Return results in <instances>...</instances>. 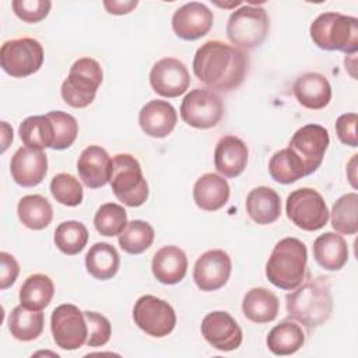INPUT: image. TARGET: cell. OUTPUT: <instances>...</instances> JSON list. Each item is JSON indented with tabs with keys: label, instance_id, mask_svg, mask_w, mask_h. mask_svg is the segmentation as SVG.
Masks as SVG:
<instances>
[{
	"label": "cell",
	"instance_id": "cell-1",
	"mask_svg": "<svg viewBox=\"0 0 358 358\" xmlns=\"http://www.w3.org/2000/svg\"><path fill=\"white\" fill-rule=\"evenodd\" d=\"M248 69V53L221 41H207L196 50L193 59L194 76L211 90L224 92L238 88Z\"/></svg>",
	"mask_w": 358,
	"mask_h": 358
},
{
	"label": "cell",
	"instance_id": "cell-2",
	"mask_svg": "<svg viewBox=\"0 0 358 358\" xmlns=\"http://www.w3.org/2000/svg\"><path fill=\"white\" fill-rule=\"evenodd\" d=\"M285 308L289 317L302 323L308 331L315 330L329 320L333 309V298L327 278L310 277L302 281L285 296Z\"/></svg>",
	"mask_w": 358,
	"mask_h": 358
},
{
	"label": "cell",
	"instance_id": "cell-3",
	"mask_svg": "<svg viewBox=\"0 0 358 358\" xmlns=\"http://www.w3.org/2000/svg\"><path fill=\"white\" fill-rule=\"evenodd\" d=\"M306 263L305 243L296 238H284L271 250L266 263V277L277 288L294 289L305 280Z\"/></svg>",
	"mask_w": 358,
	"mask_h": 358
},
{
	"label": "cell",
	"instance_id": "cell-4",
	"mask_svg": "<svg viewBox=\"0 0 358 358\" xmlns=\"http://www.w3.org/2000/svg\"><path fill=\"white\" fill-rule=\"evenodd\" d=\"M310 39L323 50L354 55L358 50V20L340 13L317 15L309 28Z\"/></svg>",
	"mask_w": 358,
	"mask_h": 358
},
{
	"label": "cell",
	"instance_id": "cell-5",
	"mask_svg": "<svg viewBox=\"0 0 358 358\" xmlns=\"http://www.w3.org/2000/svg\"><path fill=\"white\" fill-rule=\"evenodd\" d=\"M110 187L119 201L129 207H140L148 199V185L140 162L130 154H116L112 158Z\"/></svg>",
	"mask_w": 358,
	"mask_h": 358
},
{
	"label": "cell",
	"instance_id": "cell-6",
	"mask_svg": "<svg viewBox=\"0 0 358 358\" xmlns=\"http://www.w3.org/2000/svg\"><path fill=\"white\" fill-rule=\"evenodd\" d=\"M102 80L101 64L92 57H81L73 63L62 84V98L71 108H87L95 99Z\"/></svg>",
	"mask_w": 358,
	"mask_h": 358
},
{
	"label": "cell",
	"instance_id": "cell-7",
	"mask_svg": "<svg viewBox=\"0 0 358 358\" xmlns=\"http://www.w3.org/2000/svg\"><path fill=\"white\" fill-rule=\"evenodd\" d=\"M270 21L262 7L243 4L235 10L227 22V36L238 49H255L263 43L268 34Z\"/></svg>",
	"mask_w": 358,
	"mask_h": 358
},
{
	"label": "cell",
	"instance_id": "cell-8",
	"mask_svg": "<svg viewBox=\"0 0 358 358\" xmlns=\"http://www.w3.org/2000/svg\"><path fill=\"white\" fill-rule=\"evenodd\" d=\"M288 220L303 231H317L329 221V210L322 194L310 187L291 192L285 201Z\"/></svg>",
	"mask_w": 358,
	"mask_h": 358
},
{
	"label": "cell",
	"instance_id": "cell-9",
	"mask_svg": "<svg viewBox=\"0 0 358 358\" xmlns=\"http://www.w3.org/2000/svg\"><path fill=\"white\" fill-rule=\"evenodd\" d=\"M43 48L34 38L6 41L0 49L1 69L15 78H24L36 73L43 64Z\"/></svg>",
	"mask_w": 358,
	"mask_h": 358
},
{
	"label": "cell",
	"instance_id": "cell-10",
	"mask_svg": "<svg viewBox=\"0 0 358 358\" xmlns=\"http://www.w3.org/2000/svg\"><path fill=\"white\" fill-rule=\"evenodd\" d=\"M224 115L221 96L213 90L194 88L187 92L180 105V117L196 129L215 127Z\"/></svg>",
	"mask_w": 358,
	"mask_h": 358
},
{
	"label": "cell",
	"instance_id": "cell-11",
	"mask_svg": "<svg viewBox=\"0 0 358 358\" xmlns=\"http://www.w3.org/2000/svg\"><path fill=\"white\" fill-rule=\"evenodd\" d=\"M50 330L56 345L67 351L80 348L88 338L84 312L71 303H63L55 308L50 316Z\"/></svg>",
	"mask_w": 358,
	"mask_h": 358
},
{
	"label": "cell",
	"instance_id": "cell-12",
	"mask_svg": "<svg viewBox=\"0 0 358 358\" xmlns=\"http://www.w3.org/2000/svg\"><path fill=\"white\" fill-rule=\"evenodd\" d=\"M133 320L148 336L161 338L175 329L176 315L166 301L147 294L136 301Z\"/></svg>",
	"mask_w": 358,
	"mask_h": 358
},
{
	"label": "cell",
	"instance_id": "cell-13",
	"mask_svg": "<svg viewBox=\"0 0 358 358\" xmlns=\"http://www.w3.org/2000/svg\"><path fill=\"white\" fill-rule=\"evenodd\" d=\"M329 143V131L320 124H305L294 133L288 148L301 159L305 176L312 175L322 165Z\"/></svg>",
	"mask_w": 358,
	"mask_h": 358
},
{
	"label": "cell",
	"instance_id": "cell-14",
	"mask_svg": "<svg viewBox=\"0 0 358 358\" xmlns=\"http://www.w3.org/2000/svg\"><path fill=\"white\" fill-rule=\"evenodd\" d=\"M151 88L161 96L176 98L190 85V74L185 63L175 57L158 60L150 71Z\"/></svg>",
	"mask_w": 358,
	"mask_h": 358
},
{
	"label": "cell",
	"instance_id": "cell-15",
	"mask_svg": "<svg viewBox=\"0 0 358 358\" xmlns=\"http://www.w3.org/2000/svg\"><path fill=\"white\" fill-rule=\"evenodd\" d=\"M231 270L229 255L222 249H211L196 260L193 280L201 291H217L228 282Z\"/></svg>",
	"mask_w": 358,
	"mask_h": 358
},
{
	"label": "cell",
	"instance_id": "cell-16",
	"mask_svg": "<svg viewBox=\"0 0 358 358\" xmlns=\"http://www.w3.org/2000/svg\"><path fill=\"white\" fill-rule=\"evenodd\" d=\"M201 334L215 350L234 351L242 344V329L236 320L224 310H214L204 316Z\"/></svg>",
	"mask_w": 358,
	"mask_h": 358
},
{
	"label": "cell",
	"instance_id": "cell-17",
	"mask_svg": "<svg viewBox=\"0 0 358 358\" xmlns=\"http://www.w3.org/2000/svg\"><path fill=\"white\" fill-rule=\"evenodd\" d=\"M214 15L210 8L199 1H190L179 7L172 15V29L178 38L196 41L208 34Z\"/></svg>",
	"mask_w": 358,
	"mask_h": 358
},
{
	"label": "cell",
	"instance_id": "cell-18",
	"mask_svg": "<svg viewBox=\"0 0 358 358\" xmlns=\"http://www.w3.org/2000/svg\"><path fill=\"white\" fill-rule=\"evenodd\" d=\"M10 172L14 182L20 186H38L46 176L48 157L42 150L21 147L11 157Z\"/></svg>",
	"mask_w": 358,
	"mask_h": 358
},
{
	"label": "cell",
	"instance_id": "cell-19",
	"mask_svg": "<svg viewBox=\"0 0 358 358\" xmlns=\"http://www.w3.org/2000/svg\"><path fill=\"white\" fill-rule=\"evenodd\" d=\"M77 171L87 187L99 189L110 180L112 159L105 148L88 145L78 157Z\"/></svg>",
	"mask_w": 358,
	"mask_h": 358
},
{
	"label": "cell",
	"instance_id": "cell-20",
	"mask_svg": "<svg viewBox=\"0 0 358 358\" xmlns=\"http://www.w3.org/2000/svg\"><path fill=\"white\" fill-rule=\"evenodd\" d=\"M178 122L175 108L162 99L147 102L138 113V124L141 130L155 138H164L172 133Z\"/></svg>",
	"mask_w": 358,
	"mask_h": 358
},
{
	"label": "cell",
	"instance_id": "cell-21",
	"mask_svg": "<svg viewBox=\"0 0 358 358\" xmlns=\"http://www.w3.org/2000/svg\"><path fill=\"white\" fill-rule=\"evenodd\" d=\"M248 147L235 136H224L214 150L215 169L225 178L239 176L248 164Z\"/></svg>",
	"mask_w": 358,
	"mask_h": 358
},
{
	"label": "cell",
	"instance_id": "cell-22",
	"mask_svg": "<svg viewBox=\"0 0 358 358\" xmlns=\"http://www.w3.org/2000/svg\"><path fill=\"white\" fill-rule=\"evenodd\" d=\"M292 92L299 105L312 110L326 108L331 99V85L320 73L299 76L294 83Z\"/></svg>",
	"mask_w": 358,
	"mask_h": 358
},
{
	"label": "cell",
	"instance_id": "cell-23",
	"mask_svg": "<svg viewBox=\"0 0 358 358\" xmlns=\"http://www.w3.org/2000/svg\"><path fill=\"white\" fill-rule=\"evenodd\" d=\"M151 270L157 281L166 285L180 282L187 271V257L182 249L168 245L155 252Z\"/></svg>",
	"mask_w": 358,
	"mask_h": 358
},
{
	"label": "cell",
	"instance_id": "cell-24",
	"mask_svg": "<svg viewBox=\"0 0 358 358\" xmlns=\"http://www.w3.org/2000/svg\"><path fill=\"white\" fill-rule=\"evenodd\" d=\"M229 185L224 176L217 173L201 175L193 186V200L204 211H217L229 199Z\"/></svg>",
	"mask_w": 358,
	"mask_h": 358
},
{
	"label": "cell",
	"instance_id": "cell-25",
	"mask_svg": "<svg viewBox=\"0 0 358 358\" xmlns=\"http://www.w3.org/2000/svg\"><path fill=\"white\" fill-rule=\"evenodd\" d=\"M246 213L259 225H268L281 215V199L278 193L267 186H259L246 196Z\"/></svg>",
	"mask_w": 358,
	"mask_h": 358
},
{
	"label": "cell",
	"instance_id": "cell-26",
	"mask_svg": "<svg viewBox=\"0 0 358 358\" xmlns=\"http://www.w3.org/2000/svg\"><path fill=\"white\" fill-rule=\"evenodd\" d=\"M313 257L324 270H341L348 260V246L345 239L334 232L319 235L313 242Z\"/></svg>",
	"mask_w": 358,
	"mask_h": 358
},
{
	"label": "cell",
	"instance_id": "cell-27",
	"mask_svg": "<svg viewBox=\"0 0 358 358\" xmlns=\"http://www.w3.org/2000/svg\"><path fill=\"white\" fill-rule=\"evenodd\" d=\"M280 310V302L274 292L257 287L249 289L242 301V312L253 323L263 324L273 322Z\"/></svg>",
	"mask_w": 358,
	"mask_h": 358
},
{
	"label": "cell",
	"instance_id": "cell-28",
	"mask_svg": "<svg viewBox=\"0 0 358 358\" xmlns=\"http://www.w3.org/2000/svg\"><path fill=\"white\" fill-rule=\"evenodd\" d=\"M120 257L115 246L106 242L94 243L85 255L87 271L96 280L105 281L116 275Z\"/></svg>",
	"mask_w": 358,
	"mask_h": 358
},
{
	"label": "cell",
	"instance_id": "cell-29",
	"mask_svg": "<svg viewBox=\"0 0 358 358\" xmlns=\"http://www.w3.org/2000/svg\"><path fill=\"white\" fill-rule=\"evenodd\" d=\"M43 313L42 310H31L21 303L15 306L8 315V330L15 340L32 341L43 331Z\"/></svg>",
	"mask_w": 358,
	"mask_h": 358
},
{
	"label": "cell",
	"instance_id": "cell-30",
	"mask_svg": "<svg viewBox=\"0 0 358 358\" xmlns=\"http://www.w3.org/2000/svg\"><path fill=\"white\" fill-rule=\"evenodd\" d=\"M303 343L305 334L301 326L291 320L275 324L266 338V344L274 355H291L296 352Z\"/></svg>",
	"mask_w": 358,
	"mask_h": 358
},
{
	"label": "cell",
	"instance_id": "cell-31",
	"mask_svg": "<svg viewBox=\"0 0 358 358\" xmlns=\"http://www.w3.org/2000/svg\"><path fill=\"white\" fill-rule=\"evenodd\" d=\"M55 294V285L50 277L36 273L25 278L20 288V303L31 310L45 309Z\"/></svg>",
	"mask_w": 358,
	"mask_h": 358
},
{
	"label": "cell",
	"instance_id": "cell-32",
	"mask_svg": "<svg viewBox=\"0 0 358 358\" xmlns=\"http://www.w3.org/2000/svg\"><path fill=\"white\" fill-rule=\"evenodd\" d=\"M17 214L24 227L39 231L50 224L53 218V208L43 196L28 194L18 201Z\"/></svg>",
	"mask_w": 358,
	"mask_h": 358
},
{
	"label": "cell",
	"instance_id": "cell-33",
	"mask_svg": "<svg viewBox=\"0 0 358 358\" xmlns=\"http://www.w3.org/2000/svg\"><path fill=\"white\" fill-rule=\"evenodd\" d=\"M20 137L22 143L35 150L52 148L55 134H53V124L48 116H29L24 119L18 127Z\"/></svg>",
	"mask_w": 358,
	"mask_h": 358
},
{
	"label": "cell",
	"instance_id": "cell-34",
	"mask_svg": "<svg viewBox=\"0 0 358 358\" xmlns=\"http://www.w3.org/2000/svg\"><path fill=\"white\" fill-rule=\"evenodd\" d=\"M331 227L343 235H355L358 232V194L355 192L343 194L333 204Z\"/></svg>",
	"mask_w": 358,
	"mask_h": 358
},
{
	"label": "cell",
	"instance_id": "cell-35",
	"mask_svg": "<svg viewBox=\"0 0 358 358\" xmlns=\"http://www.w3.org/2000/svg\"><path fill=\"white\" fill-rule=\"evenodd\" d=\"M270 176L282 185H289L305 176L301 159L289 148H284L273 154L268 161Z\"/></svg>",
	"mask_w": 358,
	"mask_h": 358
},
{
	"label": "cell",
	"instance_id": "cell-36",
	"mask_svg": "<svg viewBox=\"0 0 358 358\" xmlns=\"http://www.w3.org/2000/svg\"><path fill=\"white\" fill-rule=\"evenodd\" d=\"M55 245L60 252L69 256L78 255L88 242V229L83 222L64 221L55 229Z\"/></svg>",
	"mask_w": 358,
	"mask_h": 358
},
{
	"label": "cell",
	"instance_id": "cell-37",
	"mask_svg": "<svg viewBox=\"0 0 358 358\" xmlns=\"http://www.w3.org/2000/svg\"><path fill=\"white\" fill-rule=\"evenodd\" d=\"M154 236V228L147 221L133 220L119 235V245L129 255H140L152 245Z\"/></svg>",
	"mask_w": 358,
	"mask_h": 358
},
{
	"label": "cell",
	"instance_id": "cell-38",
	"mask_svg": "<svg viewBox=\"0 0 358 358\" xmlns=\"http://www.w3.org/2000/svg\"><path fill=\"white\" fill-rule=\"evenodd\" d=\"M94 225L103 236H119L127 225V213L120 204L105 203L96 210Z\"/></svg>",
	"mask_w": 358,
	"mask_h": 358
},
{
	"label": "cell",
	"instance_id": "cell-39",
	"mask_svg": "<svg viewBox=\"0 0 358 358\" xmlns=\"http://www.w3.org/2000/svg\"><path fill=\"white\" fill-rule=\"evenodd\" d=\"M53 124V150H66L77 138L78 134V123L74 116L63 110H52L46 115Z\"/></svg>",
	"mask_w": 358,
	"mask_h": 358
},
{
	"label": "cell",
	"instance_id": "cell-40",
	"mask_svg": "<svg viewBox=\"0 0 358 358\" xmlns=\"http://www.w3.org/2000/svg\"><path fill=\"white\" fill-rule=\"evenodd\" d=\"M50 193L53 199L67 207H76L81 204L84 193L83 186L70 173H57L50 182Z\"/></svg>",
	"mask_w": 358,
	"mask_h": 358
},
{
	"label": "cell",
	"instance_id": "cell-41",
	"mask_svg": "<svg viewBox=\"0 0 358 358\" xmlns=\"http://www.w3.org/2000/svg\"><path fill=\"white\" fill-rule=\"evenodd\" d=\"M87 326H88V338L87 345L88 347H102L105 345L112 334V326L108 317L98 312L85 310L84 312Z\"/></svg>",
	"mask_w": 358,
	"mask_h": 358
},
{
	"label": "cell",
	"instance_id": "cell-42",
	"mask_svg": "<svg viewBox=\"0 0 358 358\" xmlns=\"http://www.w3.org/2000/svg\"><path fill=\"white\" fill-rule=\"evenodd\" d=\"M11 7L20 20L35 24L48 17L52 3L49 0H14Z\"/></svg>",
	"mask_w": 358,
	"mask_h": 358
},
{
	"label": "cell",
	"instance_id": "cell-43",
	"mask_svg": "<svg viewBox=\"0 0 358 358\" xmlns=\"http://www.w3.org/2000/svg\"><path fill=\"white\" fill-rule=\"evenodd\" d=\"M357 123L358 116L357 113H344L340 115L336 120V133L338 140L350 147L358 145V137H357Z\"/></svg>",
	"mask_w": 358,
	"mask_h": 358
},
{
	"label": "cell",
	"instance_id": "cell-44",
	"mask_svg": "<svg viewBox=\"0 0 358 358\" xmlns=\"http://www.w3.org/2000/svg\"><path fill=\"white\" fill-rule=\"evenodd\" d=\"M0 289H7L15 282L20 274V264L13 255L0 252Z\"/></svg>",
	"mask_w": 358,
	"mask_h": 358
},
{
	"label": "cell",
	"instance_id": "cell-45",
	"mask_svg": "<svg viewBox=\"0 0 358 358\" xmlns=\"http://www.w3.org/2000/svg\"><path fill=\"white\" fill-rule=\"evenodd\" d=\"M138 4L137 0H127V1H103V7L108 10L109 14H115V15H123L130 13L133 8H136V6Z\"/></svg>",
	"mask_w": 358,
	"mask_h": 358
}]
</instances>
